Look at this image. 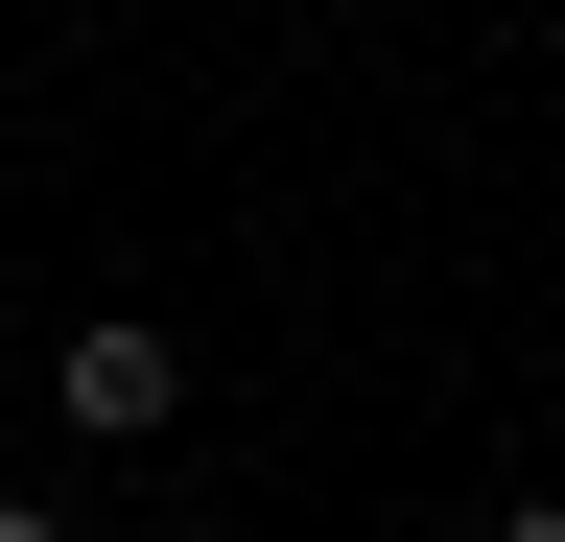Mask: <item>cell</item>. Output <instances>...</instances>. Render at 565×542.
Masks as SVG:
<instances>
[{"instance_id": "1", "label": "cell", "mask_w": 565, "mask_h": 542, "mask_svg": "<svg viewBox=\"0 0 565 542\" xmlns=\"http://www.w3.org/2000/svg\"><path fill=\"white\" fill-rule=\"evenodd\" d=\"M47 401H71V425H95V448H166V425H189V354H166V330H141V307H95V330H71V354H47Z\"/></svg>"}, {"instance_id": "2", "label": "cell", "mask_w": 565, "mask_h": 542, "mask_svg": "<svg viewBox=\"0 0 565 542\" xmlns=\"http://www.w3.org/2000/svg\"><path fill=\"white\" fill-rule=\"evenodd\" d=\"M471 542H565V496H471Z\"/></svg>"}, {"instance_id": "3", "label": "cell", "mask_w": 565, "mask_h": 542, "mask_svg": "<svg viewBox=\"0 0 565 542\" xmlns=\"http://www.w3.org/2000/svg\"><path fill=\"white\" fill-rule=\"evenodd\" d=\"M0 542H71V519H47V496H0Z\"/></svg>"}]
</instances>
